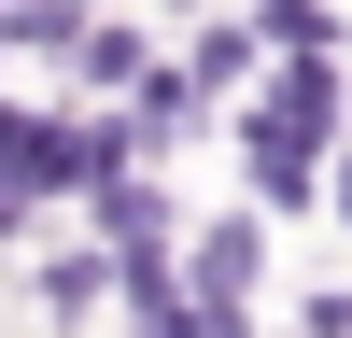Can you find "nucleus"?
Returning <instances> with one entry per match:
<instances>
[{
	"mask_svg": "<svg viewBox=\"0 0 352 338\" xmlns=\"http://www.w3.org/2000/svg\"><path fill=\"white\" fill-rule=\"evenodd\" d=\"M254 268H268V240H254V212H226L212 240H197V268H184V282H197V310H226V324H240V296H254Z\"/></svg>",
	"mask_w": 352,
	"mask_h": 338,
	"instance_id": "1",
	"label": "nucleus"
},
{
	"mask_svg": "<svg viewBox=\"0 0 352 338\" xmlns=\"http://www.w3.org/2000/svg\"><path fill=\"white\" fill-rule=\"evenodd\" d=\"M324 197H338V225H352V141H338V169H324Z\"/></svg>",
	"mask_w": 352,
	"mask_h": 338,
	"instance_id": "2",
	"label": "nucleus"
},
{
	"mask_svg": "<svg viewBox=\"0 0 352 338\" xmlns=\"http://www.w3.org/2000/svg\"><path fill=\"white\" fill-rule=\"evenodd\" d=\"M296 338H338V324H324V310H310V324H296Z\"/></svg>",
	"mask_w": 352,
	"mask_h": 338,
	"instance_id": "3",
	"label": "nucleus"
}]
</instances>
